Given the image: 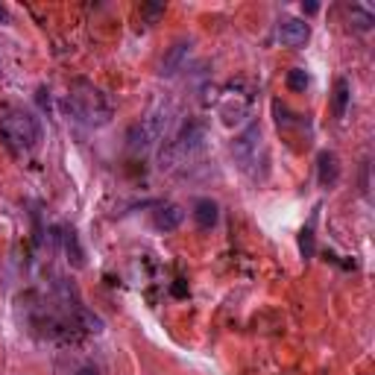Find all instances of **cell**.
<instances>
[{
	"label": "cell",
	"mask_w": 375,
	"mask_h": 375,
	"mask_svg": "<svg viewBox=\"0 0 375 375\" xmlns=\"http://www.w3.org/2000/svg\"><path fill=\"white\" fill-rule=\"evenodd\" d=\"M68 109H71V115L79 123H86L91 129L106 126L111 121V115H115V109H111L109 97L100 88H97V86H91L88 79H74V83H71Z\"/></svg>",
	"instance_id": "cell-1"
},
{
	"label": "cell",
	"mask_w": 375,
	"mask_h": 375,
	"mask_svg": "<svg viewBox=\"0 0 375 375\" xmlns=\"http://www.w3.org/2000/svg\"><path fill=\"white\" fill-rule=\"evenodd\" d=\"M0 141H4L15 156L32 153L41 141L39 118L24 109H6L4 115H0Z\"/></svg>",
	"instance_id": "cell-2"
},
{
	"label": "cell",
	"mask_w": 375,
	"mask_h": 375,
	"mask_svg": "<svg viewBox=\"0 0 375 375\" xmlns=\"http://www.w3.org/2000/svg\"><path fill=\"white\" fill-rule=\"evenodd\" d=\"M170 118H173V106L170 103H156L146 115L129 126V132H126V146H129V153H146V150H153V146L165 138L168 132V126H170Z\"/></svg>",
	"instance_id": "cell-3"
},
{
	"label": "cell",
	"mask_w": 375,
	"mask_h": 375,
	"mask_svg": "<svg viewBox=\"0 0 375 375\" xmlns=\"http://www.w3.org/2000/svg\"><path fill=\"white\" fill-rule=\"evenodd\" d=\"M208 141V132H205V126L203 123H188L179 129V135L173 141H168V146L158 153V168L161 170H176V168H182L188 165L191 158H197L203 153V146Z\"/></svg>",
	"instance_id": "cell-4"
},
{
	"label": "cell",
	"mask_w": 375,
	"mask_h": 375,
	"mask_svg": "<svg viewBox=\"0 0 375 375\" xmlns=\"http://www.w3.org/2000/svg\"><path fill=\"white\" fill-rule=\"evenodd\" d=\"M258 146H261V126H258V123H250V126L232 141V156L240 161L243 170H247L252 161L258 158Z\"/></svg>",
	"instance_id": "cell-5"
},
{
	"label": "cell",
	"mask_w": 375,
	"mask_h": 375,
	"mask_svg": "<svg viewBox=\"0 0 375 375\" xmlns=\"http://www.w3.org/2000/svg\"><path fill=\"white\" fill-rule=\"evenodd\" d=\"M311 39V27L299 18H285L279 24V41L287 47H305V41Z\"/></svg>",
	"instance_id": "cell-6"
},
{
	"label": "cell",
	"mask_w": 375,
	"mask_h": 375,
	"mask_svg": "<svg viewBox=\"0 0 375 375\" xmlns=\"http://www.w3.org/2000/svg\"><path fill=\"white\" fill-rule=\"evenodd\" d=\"M188 59H191V41H176L168 50L165 62H161V76H176L179 71H185Z\"/></svg>",
	"instance_id": "cell-7"
},
{
	"label": "cell",
	"mask_w": 375,
	"mask_h": 375,
	"mask_svg": "<svg viewBox=\"0 0 375 375\" xmlns=\"http://www.w3.org/2000/svg\"><path fill=\"white\" fill-rule=\"evenodd\" d=\"M191 214H193V220H197L200 229H205V232H208V229H214V226H217V220H220V208H217V203H214V200L200 197L197 203H193Z\"/></svg>",
	"instance_id": "cell-8"
},
{
	"label": "cell",
	"mask_w": 375,
	"mask_h": 375,
	"mask_svg": "<svg viewBox=\"0 0 375 375\" xmlns=\"http://www.w3.org/2000/svg\"><path fill=\"white\" fill-rule=\"evenodd\" d=\"M182 220H185V208L182 205H161L158 211H156V217H153V226L158 232H173V229H179L182 226Z\"/></svg>",
	"instance_id": "cell-9"
},
{
	"label": "cell",
	"mask_w": 375,
	"mask_h": 375,
	"mask_svg": "<svg viewBox=\"0 0 375 375\" xmlns=\"http://www.w3.org/2000/svg\"><path fill=\"white\" fill-rule=\"evenodd\" d=\"M317 176H320V185L322 188H332L340 176V165H337V156L332 150H322L317 156Z\"/></svg>",
	"instance_id": "cell-10"
},
{
	"label": "cell",
	"mask_w": 375,
	"mask_h": 375,
	"mask_svg": "<svg viewBox=\"0 0 375 375\" xmlns=\"http://www.w3.org/2000/svg\"><path fill=\"white\" fill-rule=\"evenodd\" d=\"M349 100H352L349 83H346V79H337V83H334V91H332V111H334V118H346Z\"/></svg>",
	"instance_id": "cell-11"
},
{
	"label": "cell",
	"mask_w": 375,
	"mask_h": 375,
	"mask_svg": "<svg viewBox=\"0 0 375 375\" xmlns=\"http://www.w3.org/2000/svg\"><path fill=\"white\" fill-rule=\"evenodd\" d=\"M74 322H76L83 332H91V334H100V332L106 329V325H103V320L97 317V314H91L88 308H83L79 302L74 305Z\"/></svg>",
	"instance_id": "cell-12"
},
{
	"label": "cell",
	"mask_w": 375,
	"mask_h": 375,
	"mask_svg": "<svg viewBox=\"0 0 375 375\" xmlns=\"http://www.w3.org/2000/svg\"><path fill=\"white\" fill-rule=\"evenodd\" d=\"M62 240H64V255H68L71 267H74V270H83V267H86V252H83V247H79L76 232H74V229H68Z\"/></svg>",
	"instance_id": "cell-13"
},
{
	"label": "cell",
	"mask_w": 375,
	"mask_h": 375,
	"mask_svg": "<svg viewBox=\"0 0 375 375\" xmlns=\"http://www.w3.org/2000/svg\"><path fill=\"white\" fill-rule=\"evenodd\" d=\"M287 88L290 91H296V94H305V88L311 86V76H308V71H302V68H293V71H287Z\"/></svg>",
	"instance_id": "cell-14"
},
{
	"label": "cell",
	"mask_w": 375,
	"mask_h": 375,
	"mask_svg": "<svg viewBox=\"0 0 375 375\" xmlns=\"http://www.w3.org/2000/svg\"><path fill=\"white\" fill-rule=\"evenodd\" d=\"M299 252H302V258H311L314 255V217L299 232Z\"/></svg>",
	"instance_id": "cell-15"
},
{
	"label": "cell",
	"mask_w": 375,
	"mask_h": 375,
	"mask_svg": "<svg viewBox=\"0 0 375 375\" xmlns=\"http://www.w3.org/2000/svg\"><path fill=\"white\" fill-rule=\"evenodd\" d=\"M352 24L357 27V29H372V24H375V18L367 12V9H361V6H352Z\"/></svg>",
	"instance_id": "cell-16"
},
{
	"label": "cell",
	"mask_w": 375,
	"mask_h": 375,
	"mask_svg": "<svg viewBox=\"0 0 375 375\" xmlns=\"http://www.w3.org/2000/svg\"><path fill=\"white\" fill-rule=\"evenodd\" d=\"M273 111H275V123H279V126H290V123H293V118H290V111H287V109H285V106H282L279 100H275V103H273Z\"/></svg>",
	"instance_id": "cell-17"
},
{
	"label": "cell",
	"mask_w": 375,
	"mask_h": 375,
	"mask_svg": "<svg viewBox=\"0 0 375 375\" xmlns=\"http://www.w3.org/2000/svg\"><path fill=\"white\" fill-rule=\"evenodd\" d=\"M302 12L305 15H314V12H320V6L317 4H302Z\"/></svg>",
	"instance_id": "cell-18"
},
{
	"label": "cell",
	"mask_w": 375,
	"mask_h": 375,
	"mask_svg": "<svg viewBox=\"0 0 375 375\" xmlns=\"http://www.w3.org/2000/svg\"><path fill=\"white\" fill-rule=\"evenodd\" d=\"M76 375H100V372H97L94 367H83V369H76Z\"/></svg>",
	"instance_id": "cell-19"
},
{
	"label": "cell",
	"mask_w": 375,
	"mask_h": 375,
	"mask_svg": "<svg viewBox=\"0 0 375 375\" xmlns=\"http://www.w3.org/2000/svg\"><path fill=\"white\" fill-rule=\"evenodd\" d=\"M0 24H9V12H6V6H0Z\"/></svg>",
	"instance_id": "cell-20"
}]
</instances>
